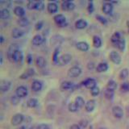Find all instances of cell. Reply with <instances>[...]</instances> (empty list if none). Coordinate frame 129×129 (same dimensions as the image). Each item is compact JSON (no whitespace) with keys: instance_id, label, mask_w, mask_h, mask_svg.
<instances>
[{"instance_id":"1","label":"cell","mask_w":129,"mask_h":129,"mask_svg":"<svg viewBox=\"0 0 129 129\" xmlns=\"http://www.w3.org/2000/svg\"><path fill=\"white\" fill-rule=\"evenodd\" d=\"M54 22L56 23V24L59 27H64L66 26L67 24V21H66V16L61 15V14H58L54 16Z\"/></svg>"},{"instance_id":"2","label":"cell","mask_w":129,"mask_h":129,"mask_svg":"<svg viewBox=\"0 0 129 129\" xmlns=\"http://www.w3.org/2000/svg\"><path fill=\"white\" fill-rule=\"evenodd\" d=\"M81 74H82V69L78 66L71 67L67 73V74L70 78H76V77H78Z\"/></svg>"},{"instance_id":"3","label":"cell","mask_w":129,"mask_h":129,"mask_svg":"<svg viewBox=\"0 0 129 129\" xmlns=\"http://www.w3.org/2000/svg\"><path fill=\"white\" fill-rule=\"evenodd\" d=\"M71 60H72V56L70 54L66 53L59 56L57 64H60V66H64V64H67L70 63L71 61Z\"/></svg>"},{"instance_id":"4","label":"cell","mask_w":129,"mask_h":129,"mask_svg":"<svg viewBox=\"0 0 129 129\" xmlns=\"http://www.w3.org/2000/svg\"><path fill=\"white\" fill-rule=\"evenodd\" d=\"M24 119V116L22 114H15V115H13V117L11 118V124L13 126H18L20 123H23V121Z\"/></svg>"},{"instance_id":"5","label":"cell","mask_w":129,"mask_h":129,"mask_svg":"<svg viewBox=\"0 0 129 129\" xmlns=\"http://www.w3.org/2000/svg\"><path fill=\"white\" fill-rule=\"evenodd\" d=\"M109 56H110V59L113 63L116 64H119L121 63V56L117 52L111 51Z\"/></svg>"},{"instance_id":"6","label":"cell","mask_w":129,"mask_h":129,"mask_svg":"<svg viewBox=\"0 0 129 129\" xmlns=\"http://www.w3.org/2000/svg\"><path fill=\"white\" fill-rule=\"evenodd\" d=\"M44 41H45V38H44L43 36L37 34L34 36V37L32 38L31 43L35 46H39L40 44H42Z\"/></svg>"},{"instance_id":"7","label":"cell","mask_w":129,"mask_h":129,"mask_svg":"<svg viewBox=\"0 0 129 129\" xmlns=\"http://www.w3.org/2000/svg\"><path fill=\"white\" fill-rule=\"evenodd\" d=\"M112 114L116 119H122L123 116V111L120 107L115 106L112 108Z\"/></svg>"},{"instance_id":"8","label":"cell","mask_w":129,"mask_h":129,"mask_svg":"<svg viewBox=\"0 0 129 129\" xmlns=\"http://www.w3.org/2000/svg\"><path fill=\"white\" fill-rule=\"evenodd\" d=\"M16 95H17L19 98H24V97H26L28 94L27 92V89L23 86H20L19 87H17V89H16Z\"/></svg>"},{"instance_id":"9","label":"cell","mask_w":129,"mask_h":129,"mask_svg":"<svg viewBox=\"0 0 129 129\" xmlns=\"http://www.w3.org/2000/svg\"><path fill=\"white\" fill-rule=\"evenodd\" d=\"M11 86V83L10 81H8V80H2L1 82H0V90H1L3 93L7 92L9 90Z\"/></svg>"},{"instance_id":"10","label":"cell","mask_w":129,"mask_h":129,"mask_svg":"<svg viewBox=\"0 0 129 129\" xmlns=\"http://www.w3.org/2000/svg\"><path fill=\"white\" fill-rule=\"evenodd\" d=\"M96 107V101L94 99H90L88 100L85 105V109L87 112H92L94 110Z\"/></svg>"},{"instance_id":"11","label":"cell","mask_w":129,"mask_h":129,"mask_svg":"<svg viewBox=\"0 0 129 129\" xmlns=\"http://www.w3.org/2000/svg\"><path fill=\"white\" fill-rule=\"evenodd\" d=\"M82 85L88 89H92L93 87L96 86V81L94 78H86L82 82Z\"/></svg>"},{"instance_id":"12","label":"cell","mask_w":129,"mask_h":129,"mask_svg":"<svg viewBox=\"0 0 129 129\" xmlns=\"http://www.w3.org/2000/svg\"><path fill=\"white\" fill-rule=\"evenodd\" d=\"M19 49V46L18 44H11V46L9 47V48H8V51H7V56L8 58H9V60H11V57H12V55H13L14 52L16 51Z\"/></svg>"},{"instance_id":"13","label":"cell","mask_w":129,"mask_h":129,"mask_svg":"<svg viewBox=\"0 0 129 129\" xmlns=\"http://www.w3.org/2000/svg\"><path fill=\"white\" fill-rule=\"evenodd\" d=\"M42 87H43V84L42 82H40L39 80H34L32 82L31 84V90L35 91V92H38L40 90H42Z\"/></svg>"},{"instance_id":"14","label":"cell","mask_w":129,"mask_h":129,"mask_svg":"<svg viewBox=\"0 0 129 129\" xmlns=\"http://www.w3.org/2000/svg\"><path fill=\"white\" fill-rule=\"evenodd\" d=\"M103 13H105L106 15H110L112 13L113 11V5L112 3H111L110 2H107L105 3L103 5Z\"/></svg>"},{"instance_id":"15","label":"cell","mask_w":129,"mask_h":129,"mask_svg":"<svg viewBox=\"0 0 129 129\" xmlns=\"http://www.w3.org/2000/svg\"><path fill=\"white\" fill-rule=\"evenodd\" d=\"M22 59H23V52L19 49L16 50L13 53V55H12V57H11V60L14 62H19Z\"/></svg>"},{"instance_id":"16","label":"cell","mask_w":129,"mask_h":129,"mask_svg":"<svg viewBox=\"0 0 129 129\" xmlns=\"http://www.w3.org/2000/svg\"><path fill=\"white\" fill-rule=\"evenodd\" d=\"M61 7L64 11H73L75 8V4L71 1H64L62 3Z\"/></svg>"},{"instance_id":"17","label":"cell","mask_w":129,"mask_h":129,"mask_svg":"<svg viewBox=\"0 0 129 129\" xmlns=\"http://www.w3.org/2000/svg\"><path fill=\"white\" fill-rule=\"evenodd\" d=\"M47 10L51 14H53V13H56V11L58 10V6L57 4L54 2H50L48 3L47 5Z\"/></svg>"},{"instance_id":"18","label":"cell","mask_w":129,"mask_h":129,"mask_svg":"<svg viewBox=\"0 0 129 129\" xmlns=\"http://www.w3.org/2000/svg\"><path fill=\"white\" fill-rule=\"evenodd\" d=\"M35 74V70H34V69H32V68H30V69H27V70L23 73V74L20 75L19 78H21V79H27L29 77H31V76H33Z\"/></svg>"},{"instance_id":"19","label":"cell","mask_w":129,"mask_h":129,"mask_svg":"<svg viewBox=\"0 0 129 129\" xmlns=\"http://www.w3.org/2000/svg\"><path fill=\"white\" fill-rule=\"evenodd\" d=\"M76 47L78 49L82 51V52H86L89 50V44L86 42H84V41H80L78 43H77L76 44Z\"/></svg>"},{"instance_id":"20","label":"cell","mask_w":129,"mask_h":129,"mask_svg":"<svg viewBox=\"0 0 129 129\" xmlns=\"http://www.w3.org/2000/svg\"><path fill=\"white\" fill-rule=\"evenodd\" d=\"M108 64L106 62H100L98 66L96 67V71L99 72V73H103V72H106L108 70Z\"/></svg>"},{"instance_id":"21","label":"cell","mask_w":129,"mask_h":129,"mask_svg":"<svg viewBox=\"0 0 129 129\" xmlns=\"http://www.w3.org/2000/svg\"><path fill=\"white\" fill-rule=\"evenodd\" d=\"M122 38H123V36H122V34H121L119 31H116L112 35L111 40V42L115 45V44L118 43Z\"/></svg>"},{"instance_id":"22","label":"cell","mask_w":129,"mask_h":129,"mask_svg":"<svg viewBox=\"0 0 129 129\" xmlns=\"http://www.w3.org/2000/svg\"><path fill=\"white\" fill-rule=\"evenodd\" d=\"M24 34V31L21 29H19V28L18 27H15L14 28L13 30H12L11 31V36H12V37L13 38H15V39H17V38H19V37H21V36Z\"/></svg>"},{"instance_id":"23","label":"cell","mask_w":129,"mask_h":129,"mask_svg":"<svg viewBox=\"0 0 129 129\" xmlns=\"http://www.w3.org/2000/svg\"><path fill=\"white\" fill-rule=\"evenodd\" d=\"M14 13L15 15L19 16V17L22 18L24 16V15H25V10L23 9V8L22 7H15L14 8Z\"/></svg>"},{"instance_id":"24","label":"cell","mask_w":129,"mask_h":129,"mask_svg":"<svg viewBox=\"0 0 129 129\" xmlns=\"http://www.w3.org/2000/svg\"><path fill=\"white\" fill-rule=\"evenodd\" d=\"M74 86V84L71 82H69V81H64L61 83L60 85V89L63 90H70Z\"/></svg>"},{"instance_id":"25","label":"cell","mask_w":129,"mask_h":129,"mask_svg":"<svg viewBox=\"0 0 129 129\" xmlns=\"http://www.w3.org/2000/svg\"><path fill=\"white\" fill-rule=\"evenodd\" d=\"M36 64L39 68H44L46 66V60L43 56H37L36 59Z\"/></svg>"},{"instance_id":"26","label":"cell","mask_w":129,"mask_h":129,"mask_svg":"<svg viewBox=\"0 0 129 129\" xmlns=\"http://www.w3.org/2000/svg\"><path fill=\"white\" fill-rule=\"evenodd\" d=\"M87 25H88L87 22L84 19H79L75 23V27L78 29H84V28H86L87 27Z\"/></svg>"},{"instance_id":"27","label":"cell","mask_w":129,"mask_h":129,"mask_svg":"<svg viewBox=\"0 0 129 129\" xmlns=\"http://www.w3.org/2000/svg\"><path fill=\"white\" fill-rule=\"evenodd\" d=\"M10 11L8 9H5V8H3L0 11V18L2 19H7L8 18H10Z\"/></svg>"},{"instance_id":"28","label":"cell","mask_w":129,"mask_h":129,"mask_svg":"<svg viewBox=\"0 0 129 129\" xmlns=\"http://www.w3.org/2000/svg\"><path fill=\"white\" fill-rule=\"evenodd\" d=\"M93 44H94V48H100L102 46V40L98 36H93Z\"/></svg>"},{"instance_id":"29","label":"cell","mask_w":129,"mask_h":129,"mask_svg":"<svg viewBox=\"0 0 129 129\" xmlns=\"http://www.w3.org/2000/svg\"><path fill=\"white\" fill-rule=\"evenodd\" d=\"M74 103L77 104V106L78 107V108L82 107L85 106V105H86V102H85L84 99L82 98V97H81V96L76 97V99L74 100Z\"/></svg>"},{"instance_id":"30","label":"cell","mask_w":129,"mask_h":129,"mask_svg":"<svg viewBox=\"0 0 129 129\" xmlns=\"http://www.w3.org/2000/svg\"><path fill=\"white\" fill-rule=\"evenodd\" d=\"M117 88V83L115 82L114 80H110L108 81V82L107 84V89L109 90L115 91Z\"/></svg>"},{"instance_id":"31","label":"cell","mask_w":129,"mask_h":129,"mask_svg":"<svg viewBox=\"0 0 129 129\" xmlns=\"http://www.w3.org/2000/svg\"><path fill=\"white\" fill-rule=\"evenodd\" d=\"M38 100L36 99H34V98H32V99H28L27 101V107H30V108H35L38 106Z\"/></svg>"},{"instance_id":"32","label":"cell","mask_w":129,"mask_h":129,"mask_svg":"<svg viewBox=\"0 0 129 129\" xmlns=\"http://www.w3.org/2000/svg\"><path fill=\"white\" fill-rule=\"evenodd\" d=\"M18 24L20 27H27L29 24V21H28L27 18L26 17H22L18 20Z\"/></svg>"},{"instance_id":"33","label":"cell","mask_w":129,"mask_h":129,"mask_svg":"<svg viewBox=\"0 0 129 129\" xmlns=\"http://www.w3.org/2000/svg\"><path fill=\"white\" fill-rule=\"evenodd\" d=\"M125 45H126V43H125V40L124 38H122L119 41L115 44V46L119 48L120 51H123L125 48Z\"/></svg>"},{"instance_id":"34","label":"cell","mask_w":129,"mask_h":129,"mask_svg":"<svg viewBox=\"0 0 129 129\" xmlns=\"http://www.w3.org/2000/svg\"><path fill=\"white\" fill-rule=\"evenodd\" d=\"M68 109L70 112H76L78 110V107L77 106V104L74 102H71L68 105Z\"/></svg>"},{"instance_id":"35","label":"cell","mask_w":129,"mask_h":129,"mask_svg":"<svg viewBox=\"0 0 129 129\" xmlns=\"http://www.w3.org/2000/svg\"><path fill=\"white\" fill-rule=\"evenodd\" d=\"M128 74H129V72H128L127 69H123V70H121L120 73H119V78L121 80L126 79L127 78V76H128Z\"/></svg>"},{"instance_id":"36","label":"cell","mask_w":129,"mask_h":129,"mask_svg":"<svg viewBox=\"0 0 129 129\" xmlns=\"http://www.w3.org/2000/svg\"><path fill=\"white\" fill-rule=\"evenodd\" d=\"M36 3H37V1H33V0H30L28 1L27 3V9L29 10H34L36 8Z\"/></svg>"},{"instance_id":"37","label":"cell","mask_w":129,"mask_h":129,"mask_svg":"<svg viewBox=\"0 0 129 129\" xmlns=\"http://www.w3.org/2000/svg\"><path fill=\"white\" fill-rule=\"evenodd\" d=\"M59 53H60V48H56L53 52V56H52V60H53V62L55 64H57L58 58H59V56H58Z\"/></svg>"},{"instance_id":"38","label":"cell","mask_w":129,"mask_h":129,"mask_svg":"<svg viewBox=\"0 0 129 129\" xmlns=\"http://www.w3.org/2000/svg\"><path fill=\"white\" fill-rule=\"evenodd\" d=\"M104 94L105 97L107 99H112L113 97H114V91L112 90H109L107 89H106V90L104 92Z\"/></svg>"},{"instance_id":"39","label":"cell","mask_w":129,"mask_h":129,"mask_svg":"<svg viewBox=\"0 0 129 129\" xmlns=\"http://www.w3.org/2000/svg\"><path fill=\"white\" fill-rule=\"evenodd\" d=\"M99 93H100V89L99 86H94V87H93L92 89H90V94L93 95V96H97V95H99Z\"/></svg>"},{"instance_id":"40","label":"cell","mask_w":129,"mask_h":129,"mask_svg":"<svg viewBox=\"0 0 129 129\" xmlns=\"http://www.w3.org/2000/svg\"><path fill=\"white\" fill-rule=\"evenodd\" d=\"M120 89L123 92H128L129 91V82H123L122 85H121Z\"/></svg>"},{"instance_id":"41","label":"cell","mask_w":129,"mask_h":129,"mask_svg":"<svg viewBox=\"0 0 129 129\" xmlns=\"http://www.w3.org/2000/svg\"><path fill=\"white\" fill-rule=\"evenodd\" d=\"M11 3L10 1H6V0H3V1H0V5L3 7L5 9H7V7H10Z\"/></svg>"},{"instance_id":"42","label":"cell","mask_w":129,"mask_h":129,"mask_svg":"<svg viewBox=\"0 0 129 129\" xmlns=\"http://www.w3.org/2000/svg\"><path fill=\"white\" fill-rule=\"evenodd\" d=\"M96 19H98L102 24H107V19L106 18H104L102 15H96Z\"/></svg>"},{"instance_id":"43","label":"cell","mask_w":129,"mask_h":129,"mask_svg":"<svg viewBox=\"0 0 129 129\" xmlns=\"http://www.w3.org/2000/svg\"><path fill=\"white\" fill-rule=\"evenodd\" d=\"M87 10H88V12H89L90 14H91V13H93V12H94V3H93L92 1L89 2V3H88V7H87Z\"/></svg>"},{"instance_id":"44","label":"cell","mask_w":129,"mask_h":129,"mask_svg":"<svg viewBox=\"0 0 129 129\" xmlns=\"http://www.w3.org/2000/svg\"><path fill=\"white\" fill-rule=\"evenodd\" d=\"M44 8V3L43 1H37V3H36V10L38 11H41Z\"/></svg>"},{"instance_id":"45","label":"cell","mask_w":129,"mask_h":129,"mask_svg":"<svg viewBox=\"0 0 129 129\" xmlns=\"http://www.w3.org/2000/svg\"><path fill=\"white\" fill-rule=\"evenodd\" d=\"M78 125L81 127H86V126L88 125V121L86 119H82L79 121Z\"/></svg>"},{"instance_id":"46","label":"cell","mask_w":129,"mask_h":129,"mask_svg":"<svg viewBox=\"0 0 129 129\" xmlns=\"http://www.w3.org/2000/svg\"><path fill=\"white\" fill-rule=\"evenodd\" d=\"M43 26H44V22L43 21H39V22L36 23V26H35V28H36V30L39 31V30L41 29Z\"/></svg>"},{"instance_id":"47","label":"cell","mask_w":129,"mask_h":129,"mask_svg":"<svg viewBox=\"0 0 129 129\" xmlns=\"http://www.w3.org/2000/svg\"><path fill=\"white\" fill-rule=\"evenodd\" d=\"M19 98L17 96V95H14V96H12L11 97V103H12V104H15V105H16L18 103V102H19Z\"/></svg>"},{"instance_id":"48","label":"cell","mask_w":129,"mask_h":129,"mask_svg":"<svg viewBox=\"0 0 129 129\" xmlns=\"http://www.w3.org/2000/svg\"><path fill=\"white\" fill-rule=\"evenodd\" d=\"M38 129H50L49 126H48V124H45V123H41L40 124L39 126L37 127Z\"/></svg>"},{"instance_id":"49","label":"cell","mask_w":129,"mask_h":129,"mask_svg":"<svg viewBox=\"0 0 129 129\" xmlns=\"http://www.w3.org/2000/svg\"><path fill=\"white\" fill-rule=\"evenodd\" d=\"M26 60H27V64H31V63H32V60H33V58H32V55H31V54H27Z\"/></svg>"},{"instance_id":"50","label":"cell","mask_w":129,"mask_h":129,"mask_svg":"<svg viewBox=\"0 0 129 129\" xmlns=\"http://www.w3.org/2000/svg\"><path fill=\"white\" fill-rule=\"evenodd\" d=\"M94 67V62H89L88 64H87V68H88V70H93Z\"/></svg>"},{"instance_id":"51","label":"cell","mask_w":129,"mask_h":129,"mask_svg":"<svg viewBox=\"0 0 129 129\" xmlns=\"http://www.w3.org/2000/svg\"><path fill=\"white\" fill-rule=\"evenodd\" d=\"M70 129H81V127L78 124H73Z\"/></svg>"},{"instance_id":"52","label":"cell","mask_w":129,"mask_h":129,"mask_svg":"<svg viewBox=\"0 0 129 129\" xmlns=\"http://www.w3.org/2000/svg\"><path fill=\"white\" fill-rule=\"evenodd\" d=\"M4 42V37H3V36H0V44H3Z\"/></svg>"},{"instance_id":"53","label":"cell","mask_w":129,"mask_h":129,"mask_svg":"<svg viewBox=\"0 0 129 129\" xmlns=\"http://www.w3.org/2000/svg\"><path fill=\"white\" fill-rule=\"evenodd\" d=\"M3 54H2V52H1V54H0V64H3Z\"/></svg>"},{"instance_id":"54","label":"cell","mask_w":129,"mask_h":129,"mask_svg":"<svg viewBox=\"0 0 129 129\" xmlns=\"http://www.w3.org/2000/svg\"><path fill=\"white\" fill-rule=\"evenodd\" d=\"M19 129H27V126H21L19 127Z\"/></svg>"},{"instance_id":"55","label":"cell","mask_w":129,"mask_h":129,"mask_svg":"<svg viewBox=\"0 0 129 129\" xmlns=\"http://www.w3.org/2000/svg\"><path fill=\"white\" fill-rule=\"evenodd\" d=\"M29 129H38L37 127H31Z\"/></svg>"},{"instance_id":"56","label":"cell","mask_w":129,"mask_h":129,"mask_svg":"<svg viewBox=\"0 0 129 129\" xmlns=\"http://www.w3.org/2000/svg\"><path fill=\"white\" fill-rule=\"evenodd\" d=\"M99 129H106V128H104V127H101V128H99Z\"/></svg>"},{"instance_id":"57","label":"cell","mask_w":129,"mask_h":129,"mask_svg":"<svg viewBox=\"0 0 129 129\" xmlns=\"http://www.w3.org/2000/svg\"><path fill=\"white\" fill-rule=\"evenodd\" d=\"M128 32H129V25H128Z\"/></svg>"}]
</instances>
